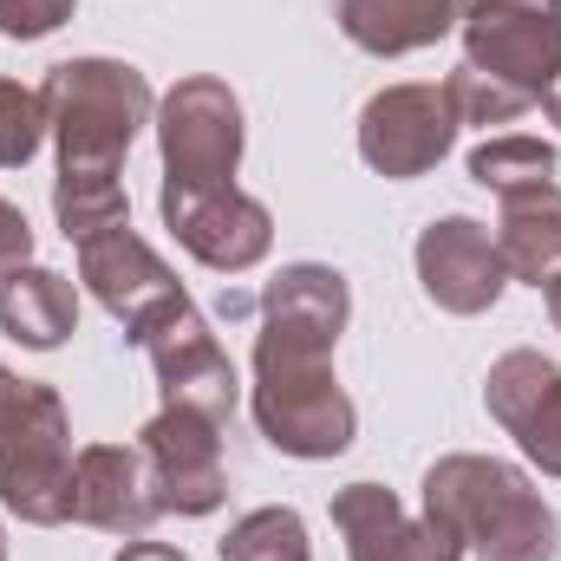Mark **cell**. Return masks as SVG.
<instances>
[{
    "label": "cell",
    "instance_id": "cell-27",
    "mask_svg": "<svg viewBox=\"0 0 561 561\" xmlns=\"http://www.w3.org/2000/svg\"><path fill=\"white\" fill-rule=\"evenodd\" d=\"M542 294H549V320H556V327H561V275L549 280V287H542Z\"/></svg>",
    "mask_w": 561,
    "mask_h": 561
},
{
    "label": "cell",
    "instance_id": "cell-9",
    "mask_svg": "<svg viewBox=\"0 0 561 561\" xmlns=\"http://www.w3.org/2000/svg\"><path fill=\"white\" fill-rule=\"evenodd\" d=\"M138 450L150 463L163 516H216L222 510V496H229L222 424H209L203 412H183V405H163L138 431Z\"/></svg>",
    "mask_w": 561,
    "mask_h": 561
},
{
    "label": "cell",
    "instance_id": "cell-6",
    "mask_svg": "<svg viewBox=\"0 0 561 561\" xmlns=\"http://www.w3.org/2000/svg\"><path fill=\"white\" fill-rule=\"evenodd\" d=\"M457 33L463 66L516 85L536 105L561 79V0H463Z\"/></svg>",
    "mask_w": 561,
    "mask_h": 561
},
{
    "label": "cell",
    "instance_id": "cell-2",
    "mask_svg": "<svg viewBox=\"0 0 561 561\" xmlns=\"http://www.w3.org/2000/svg\"><path fill=\"white\" fill-rule=\"evenodd\" d=\"M39 99H46V138L59 150L53 216H59V236L79 249L85 236L131 222L125 157L138 131L157 118V92L138 66L85 53V59H59Z\"/></svg>",
    "mask_w": 561,
    "mask_h": 561
},
{
    "label": "cell",
    "instance_id": "cell-1",
    "mask_svg": "<svg viewBox=\"0 0 561 561\" xmlns=\"http://www.w3.org/2000/svg\"><path fill=\"white\" fill-rule=\"evenodd\" d=\"M346 320H353V287L327 262H287L262 287L249 412L280 457L327 463V457L353 450L359 412L333 373V346H340Z\"/></svg>",
    "mask_w": 561,
    "mask_h": 561
},
{
    "label": "cell",
    "instance_id": "cell-12",
    "mask_svg": "<svg viewBox=\"0 0 561 561\" xmlns=\"http://www.w3.org/2000/svg\"><path fill=\"white\" fill-rule=\"evenodd\" d=\"M163 229L216 275H249L275 249V216L249 190H216V196H157Z\"/></svg>",
    "mask_w": 561,
    "mask_h": 561
},
{
    "label": "cell",
    "instance_id": "cell-17",
    "mask_svg": "<svg viewBox=\"0 0 561 561\" xmlns=\"http://www.w3.org/2000/svg\"><path fill=\"white\" fill-rule=\"evenodd\" d=\"M457 13L463 0H340L333 7L340 33L373 59H405V53L437 46L457 26Z\"/></svg>",
    "mask_w": 561,
    "mask_h": 561
},
{
    "label": "cell",
    "instance_id": "cell-3",
    "mask_svg": "<svg viewBox=\"0 0 561 561\" xmlns=\"http://www.w3.org/2000/svg\"><path fill=\"white\" fill-rule=\"evenodd\" d=\"M424 510L444 516L477 561H556L561 523L549 496L503 457L450 450L424 470Z\"/></svg>",
    "mask_w": 561,
    "mask_h": 561
},
{
    "label": "cell",
    "instance_id": "cell-14",
    "mask_svg": "<svg viewBox=\"0 0 561 561\" xmlns=\"http://www.w3.org/2000/svg\"><path fill=\"white\" fill-rule=\"evenodd\" d=\"M483 405L542 477H561V366L556 359H542L536 346L503 353L483 373Z\"/></svg>",
    "mask_w": 561,
    "mask_h": 561
},
{
    "label": "cell",
    "instance_id": "cell-18",
    "mask_svg": "<svg viewBox=\"0 0 561 561\" xmlns=\"http://www.w3.org/2000/svg\"><path fill=\"white\" fill-rule=\"evenodd\" d=\"M0 333H13L33 353H53L79 333V287L39 262H20L0 275Z\"/></svg>",
    "mask_w": 561,
    "mask_h": 561
},
{
    "label": "cell",
    "instance_id": "cell-16",
    "mask_svg": "<svg viewBox=\"0 0 561 561\" xmlns=\"http://www.w3.org/2000/svg\"><path fill=\"white\" fill-rule=\"evenodd\" d=\"M503 216H496V255L510 280H529V287H549L561 275V183H523V190H503L496 196Z\"/></svg>",
    "mask_w": 561,
    "mask_h": 561
},
{
    "label": "cell",
    "instance_id": "cell-29",
    "mask_svg": "<svg viewBox=\"0 0 561 561\" xmlns=\"http://www.w3.org/2000/svg\"><path fill=\"white\" fill-rule=\"evenodd\" d=\"M0 561H7V529H0Z\"/></svg>",
    "mask_w": 561,
    "mask_h": 561
},
{
    "label": "cell",
    "instance_id": "cell-26",
    "mask_svg": "<svg viewBox=\"0 0 561 561\" xmlns=\"http://www.w3.org/2000/svg\"><path fill=\"white\" fill-rule=\"evenodd\" d=\"M542 112H549V125H556V131H561V79H556V85H549V92H542Z\"/></svg>",
    "mask_w": 561,
    "mask_h": 561
},
{
    "label": "cell",
    "instance_id": "cell-8",
    "mask_svg": "<svg viewBox=\"0 0 561 561\" xmlns=\"http://www.w3.org/2000/svg\"><path fill=\"white\" fill-rule=\"evenodd\" d=\"M457 131L463 125H457L444 85H386L359 112V157L386 183H412V176L444 163V150L457 144Z\"/></svg>",
    "mask_w": 561,
    "mask_h": 561
},
{
    "label": "cell",
    "instance_id": "cell-19",
    "mask_svg": "<svg viewBox=\"0 0 561 561\" xmlns=\"http://www.w3.org/2000/svg\"><path fill=\"white\" fill-rule=\"evenodd\" d=\"M470 183H483L490 196L523 190V183H549L556 176V144L549 138H523V131H496L470 150Z\"/></svg>",
    "mask_w": 561,
    "mask_h": 561
},
{
    "label": "cell",
    "instance_id": "cell-23",
    "mask_svg": "<svg viewBox=\"0 0 561 561\" xmlns=\"http://www.w3.org/2000/svg\"><path fill=\"white\" fill-rule=\"evenodd\" d=\"M79 0H0V39H46L72 20Z\"/></svg>",
    "mask_w": 561,
    "mask_h": 561
},
{
    "label": "cell",
    "instance_id": "cell-22",
    "mask_svg": "<svg viewBox=\"0 0 561 561\" xmlns=\"http://www.w3.org/2000/svg\"><path fill=\"white\" fill-rule=\"evenodd\" d=\"M46 144V99L39 85L0 79V170H26Z\"/></svg>",
    "mask_w": 561,
    "mask_h": 561
},
{
    "label": "cell",
    "instance_id": "cell-10",
    "mask_svg": "<svg viewBox=\"0 0 561 561\" xmlns=\"http://www.w3.org/2000/svg\"><path fill=\"white\" fill-rule=\"evenodd\" d=\"M150 353V373H157V392L163 405H183V412H203L209 424H229L236 419V399H242V379L216 340V327L183 300L163 327H150L144 340Z\"/></svg>",
    "mask_w": 561,
    "mask_h": 561
},
{
    "label": "cell",
    "instance_id": "cell-15",
    "mask_svg": "<svg viewBox=\"0 0 561 561\" xmlns=\"http://www.w3.org/2000/svg\"><path fill=\"white\" fill-rule=\"evenodd\" d=\"M157 516H163V503H157V483H150V463L138 444H85L72 457V523L138 542V536H150Z\"/></svg>",
    "mask_w": 561,
    "mask_h": 561
},
{
    "label": "cell",
    "instance_id": "cell-28",
    "mask_svg": "<svg viewBox=\"0 0 561 561\" xmlns=\"http://www.w3.org/2000/svg\"><path fill=\"white\" fill-rule=\"evenodd\" d=\"M13 379H20V373H7V366H0V392H7V386H13Z\"/></svg>",
    "mask_w": 561,
    "mask_h": 561
},
{
    "label": "cell",
    "instance_id": "cell-4",
    "mask_svg": "<svg viewBox=\"0 0 561 561\" xmlns=\"http://www.w3.org/2000/svg\"><path fill=\"white\" fill-rule=\"evenodd\" d=\"M72 419L66 399L39 379H13L0 392V503L33 523H72Z\"/></svg>",
    "mask_w": 561,
    "mask_h": 561
},
{
    "label": "cell",
    "instance_id": "cell-11",
    "mask_svg": "<svg viewBox=\"0 0 561 561\" xmlns=\"http://www.w3.org/2000/svg\"><path fill=\"white\" fill-rule=\"evenodd\" d=\"M412 262H419V287L444 313H457V320L490 313L503 300V287H510V268L496 255V236L477 216H437V222H424Z\"/></svg>",
    "mask_w": 561,
    "mask_h": 561
},
{
    "label": "cell",
    "instance_id": "cell-5",
    "mask_svg": "<svg viewBox=\"0 0 561 561\" xmlns=\"http://www.w3.org/2000/svg\"><path fill=\"white\" fill-rule=\"evenodd\" d=\"M157 150H163V190L157 196H216V190H236V170H242V99L196 72V79H176L163 99H157Z\"/></svg>",
    "mask_w": 561,
    "mask_h": 561
},
{
    "label": "cell",
    "instance_id": "cell-21",
    "mask_svg": "<svg viewBox=\"0 0 561 561\" xmlns=\"http://www.w3.org/2000/svg\"><path fill=\"white\" fill-rule=\"evenodd\" d=\"M444 99H450V112H457V125H516L536 99H523L516 85H503V79H490V72H477V66H457L450 79H444Z\"/></svg>",
    "mask_w": 561,
    "mask_h": 561
},
{
    "label": "cell",
    "instance_id": "cell-24",
    "mask_svg": "<svg viewBox=\"0 0 561 561\" xmlns=\"http://www.w3.org/2000/svg\"><path fill=\"white\" fill-rule=\"evenodd\" d=\"M20 262H33V222L0 196V275L20 268Z\"/></svg>",
    "mask_w": 561,
    "mask_h": 561
},
{
    "label": "cell",
    "instance_id": "cell-25",
    "mask_svg": "<svg viewBox=\"0 0 561 561\" xmlns=\"http://www.w3.org/2000/svg\"><path fill=\"white\" fill-rule=\"evenodd\" d=\"M112 561H190V556H183V549H170V542H144V536H138V542H125Z\"/></svg>",
    "mask_w": 561,
    "mask_h": 561
},
{
    "label": "cell",
    "instance_id": "cell-7",
    "mask_svg": "<svg viewBox=\"0 0 561 561\" xmlns=\"http://www.w3.org/2000/svg\"><path fill=\"white\" fill-rule=\"evenodd\" d=\"M79 280L92 287V300L125 327V340L144 346L150 340V327H163L190 294H183V280L170 275V262L144 242L131 222H118V229H99V236H85L79 242Z\"/></svg>",
    "mask_w": 561,
    "mask_h": 561
},
{
    "label": "cell",
    "instance_id": "cell-13",
    "mask_svg": "<svg viewBox=\"0 0 561 561\" xmlns=\"http://www.w3.org/2000/svg\"><path fill=\"white\" fill-rule=\"evenodd\" d=\"M333 529L346 536V561H463V542L444 516H405L386 483L333 490Z\"/></svg>",
    "mask_w": 561,
    "mask_h": 561
},
{
    "label": "cell",
    "instance_id": "cell-20",
    "mask_svg": "<svg viewBox=\"0 0 561 561\" xmlns=\"http://www.w3.org/2000/svg\"><path fill=\"white\" fill-rule=\"evenodd\" d=\"M216 549H222V561H313L307 523H300V510H287V503H268V510L236 516Z\"/></svg>",
    "mask_w": 561,
    "mask_h": 561
}]
</instances>
